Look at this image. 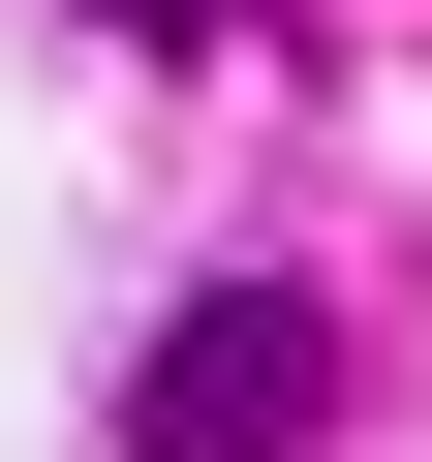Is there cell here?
<instances>
[{
	"label": "cell",
	"instance_id": "obj_1",
	"mask_svg": "<svg viewBox=\"0 0 432 462\" xmlns=\"http://www.w3.org/2000/svg\"><path fill=\"white\" fill-rule=\"evenodd\" d=\"M309 401H340V309L309 278H185L155 370H124V462H309Z\"/></svg>",
	"mask_w": 432,
	"mask_h": 462
},
{
	"label": "cell",
	"instance_id": "obj_2",
	"mask_svg": "<svg viewBox=\"0 0 432 462\" xmlns=\"http://www.w3.org/2000/svg\"><path fill=\"white\" fill-rule=\"evenodd\" d=\"M93 32H124V62H185V32H216V0H93Z\"/></svg>",
	"mask_w": 432,
	"mask_h": 462
}]
</instances>
